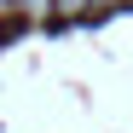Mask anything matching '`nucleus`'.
Listing matches in <instances>:
<instances>
[{
  "label": "nucleus",
  "mask_w": 133,
  "mask_h": 133,
  "mask_svg": "<svg viewBox=\"0 0 133 133\" xmlns=\"http://www.w3.org/2000/svg\"><path fill=\"white\" fill-rule=\"evenodd\" d=\"M12 12L23 17V23H52V17H58V0H12Z\"/></svg>",
  "instance_id": "nucleus-1"
},
{
  "label": "nucleus",
  "mask_w": 133,
  "mask_h": 133,
  "mask_svg": "<svg viewBox=\"0 0 133 133\" xmlns=\"http://www.w3.org/2000/svg\"><path fill=\"white\" fill-rule=\"evenodd\" d=\"M93 0H58V17H70V12H87Z\"/></svg>",
  "instance_id": "nucleus-2"
}]
</instances>
